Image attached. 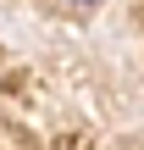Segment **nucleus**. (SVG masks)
<instances>
[{
    "instance_id": "f257e3e1",
    "label": "nucleus",
    "mask_w": 144,
    "mask_h": 150,
    "mask_svg": "<svg viewBox=\"0 0 144 150\" xmlns=\"http://www.w3.org/2000/svg\"><path fill=\"white\" fill-rule=\"evenodd\" d=\"M89 6H94V0H89Z\"/></svg>"
}]
</instances>
